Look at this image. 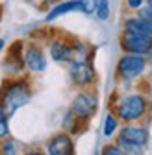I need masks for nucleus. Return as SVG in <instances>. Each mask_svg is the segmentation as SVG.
Segmentation results:
<instances>
[{
    "mask_svg": "<svg viewBox=\"0 0 152 155\" xmlns=\"http://www.w3.org/2000/svg\"><path fill=\"white\" fill-rule=\"evenodd\" d=\"M32 100V87L24 78H13L6 80L0 89V111L8 118L13 116L21 107H24Z\"/></svg>",
    "mask_w": 152,
    "mask_h": 155,
    "instance_id": "f257e3e1",
    "label": "nucleus"
},
{
    "mask_svg": "<svg viewBox=\"0 0 152 155\" xmlns=\"http://www.w3.org/2000/svg\"><path fill=\"white\" fill-rule=\"evenodd\" d=\"M69 76H71V81L76 87H82V89H85L97 81V72H95V67L91 63V55L87 54V48L84 43L76 46L74 57L69 63Z\"/></svg>",
    "mask_w": 152,
    "mask_h": 155,
    "instance_id": "f03ea898",
    "label": "nucleus"
},
{
    "mask_svg": "<svg viewBox=\"0 0 152 155\" xmlns=\"http://www.w3.org/2000/svg\"><path fill=\"white\" fill-rule=\"evenodd\" d=\"M115 144L124 150L128 155H141L148 144V129L143 126H134V124H126L119 133Z\"/></svg>",
    "mask_w": 152,
    "mask_h": 155,
    "instance_id": "7ed1b4c3",
    "label": "nucleus"
},
{
    "mask_svg": "<svg viewBox=\"0 0 152 155\" xmlns=\"http://www.w3.org/2000/svg\"><path fill=\"white\" fill-rule=\"evenodd\" d=\"M148 102L143 94H126L115 104V116L119 120L132 124V122H137L141 120L145 113H147Z\"/></svg>",
    "mask_w": 152,
    "mask_h": 155,
    "instance_id": "20e7f679",
    "label": "nucleus"
},
{
    "mask_svg": "<svg viewBox=\"0 0 152 155\" xmlns=\"http://www.w3.org/2000/svg\"><path fill=\"white\" fill-rule=\"evenodd\" d=\"M97 8V0H61L60 4H56L45 17V22H52L56 18H60L69 13H84V15H95Z\"/></svg>",
    "mask_w": 152,
    "mask_h": 155,
    "instance_id": "39448f33",
    "label": "nucleus"
},
{
    "mask_svg": "<svg viewBox=\"0 0 152 155\" xmlns=\"http://www.w3.org/2000/svg\"><path fill=\"white\" fill-rule=\"evenodd\" d=\"M147 70V57L136 54H124L117 61V76L124 81L137 80Z\"/></svg>",
    "mask_w": 152,
    "mask_h": 155,
    "instance_id": "423d86ee",
    "label": "nucleus"
},
{
    "mask_svg": "<svg viewBox=\"0 0 152 155\" xmlns=\"http://www.w3.org/2000/svg\"><path fill=\"white\" fill-rule=\"evenodd\" d=\"M119 43H121V48L124 50V54H136V55H143V57H148L152 54V37H148V35L121 31Z\"/></svg>",
    "mask_w": 152,
    "mask_h": 155,
    "instance_id": "0eeeda50",
    "label": "nucleus"
},
{
    "mask_svg": "<svg viewBox=\"0 0 152 155\" xmlns=\"http://www.w3.org/2000/svg\"><path fill=\"white\" fill-rule=\"evenodd\" d=\"M98 109V98L95 92H89V91H82L74 96V100L71 104V113H74L78 118H82L84 122L91 120L95 113Z\"/></svg>",
    "mask_w": 152,
    "mask_h": 155,
    "instance_id": "6e6552de",
    "label": "nucleus"
},
{
    "mask_svg": "<svg viewBox=\"0 0 152 155\" xmlns=\"http://www.w3.org/2000/svg\"><path fill=\"white\" fill-rule=\"evenodd\" d=\"M47 155H74V140L71 133L61 131L47 140Z\"/></svg>",
    "mask_w": 152,
    "mask_h": 155,
    "instance_id": "1a4fd4ad",
    "label": "nucleus"
},
{
    "mask_svg": "<svg viewBox=\"0 0 152 155\" xmlns=\"http://www.w3.org/2000/svg\"><path fill=\"white\" fill-rule=\"evenodd\" d=\"M24 67L30 70V72H43L47 68V55L43 52V48L35 43H30L26 46V52H24Z\"/></svg>",
    "mask_w": 152,
    "mask_h": 155,
    "instance_id": "9d476101",
    "label": "nucleus"
},
{
    "mask_svg": "<svg viewBox=\"0 0 152 155\" xmlns=\"http://www.w3.org/2000/svg\"><path fill=\"white\" fill-rule=\"evenodd\" d=\"M50 57L58 63H71L74 52H76V43H71L67 39H54L48 46Z\"/></svg>",
    "mask_w": 152,
    "mask_h": 155,
    "instance_id": "9b49d317",
    "label": "nucleus"
},
{
    "mask_svg": "<svg viewBox=\"0 0 152 155\" xmlns=\"http://www.w3.org/2000/svg\"><path fill=\"white\" fill-rule=\"evenodd\" d=\"M123 31H130V33H139V35H148L152 37V26L145 21V18L137 13V15H130L124 18L123 22Z\"/></svg>",
    "mask_w": 152,
    "mask_h": 155,
    "instance_id": "f8f14e48",
    "label": "nucleus"
},
{
    "mask_svg": "<svg viewBox=\"0 0 152 155\" xmlns=\"http://www.w3.org/2000/svg\"><path fill=\"white\" fill-rule=\"evenodd\" d=\"M82 126H84V120L78 118L74 113H67L65 114V120H63V129L67 133H80L82 131Z\"/></svg>",
    "mask_w": 152,
    "mask_h": 155,
    "instance_id": "ddd939ff",
    "label": "nucleus"
},
{
    "mask_svg": "<svg viewBox=\"0 0 152 155\" xmlns=\"http://www.w3.org/2000/svg\"><path fill=\"white\" fill-rule=\"evenodd\" d=\"M119 129V118L115 114H108L106 116V120H104V135L109 139V137H113V135H115V131Z\"/></svg>",
    "mask_w": 152,
    "mask_h": 155,
    "instance_id": "4468645a",
    "label": "nucleus"
},
{
    "mask_svg": "<svg viewBox=\"0 0 152 155\" xmlns=\"http://www.w3.org/2000/svg\"><path fill=\"white\" fill-rule=\"evenodd\" d=\"M95 17L98 21L106 22L109 18V0H97V8H95Z\"/></svg>",
    "mask_w": 152,
    "mask_h": 155,
    "instance_id": "2eb2a0df",
    "label": "nucleus"
},
{
    "mask_svg": "<svg viewBox=\"0 0 152 155\" xmlns=\"http://www.w3.org/2000/svg\"><path fill=\"white\" fill-rule=\"evenodd\" d=\"M0 155H19L17 144L11 139H4L0 140Z\"/></svg>",
    "mask_w": 152,
    "mask_h": 155,
    "instance_id": "dca6fc26",
    "label": "nucleus"
},
{
    "mask_svg": "<svg viewBox=\"0 0 152 155\" xmlns=\"http://www.w3.org/2000/svg\"><path fill=\"white\" fill-rule=\"evenodd\" d=\"M9 137V124H8V116L0 111V140H4Z\"/></svg>",
    "mask_w": 152,
    "mask_h": 155,
    "instance_id": "f3484780",
    "label": "nucleus"
},
{
    "mask_svg": "<svg viewBox=\"0 0 152 155\" xmlns=\"http://www.w3.org/2000/svg\"><path fill=\"white\" fill-rule=\"evenodd\" d=\"M100 155H128V153H126L124 150H121L117 144H108V146L102 148Z\"/></svg>",
    "mask_w": 152,
    "mask_h": 155,
    "instance_id": "a211bd4d",
    "label": "nucleus"
},
{
    "mask_svg": "<svg viewBox=\"0 0 152 155\" xmlns=\"http://www.w3.org/2000/svg\"><path fill=\"white\" fill-rule=\"evenodd\" d=\"M147 6V0H126V8L130 11H141Z\"/></svg>",
    "mask_w": 152,
    "mask_h": 155,
    "instance_id": "6ab92c4d",
    "label": "nucleus"
},
{
    "mask_svg": "<svg viewBox=\"0 0 152 155\" xmlns=\"http://www.w3.org/2000/svg\"><path fill=\"white\" fill-rule=\"evenodd\" d=\"M137 13H139V15L145 18V21L152 26V8H150V6H145V8H143L141 11H137Z\"/></svg>",
    "mask_w": 152,
    "mask_h": 155,
    "instance_id": "aec40b11",
    "label": "nucleus"
},
{
    "mask_svg": "<svg viewBox=\"0 0 152 155\" xmlns=\"http://www.w3.org/2000/svg\"><path fill=\"white\" fill-rule=\"evenodd\" d=\"M24 155H47V151H43V150H28V151H24Z\"/></svg>",
    "mask_w": 152,
    "mask_h": 155,
    "instance_id": "412c9836",
    "label": "nucleus"
},
{
    "mask_svg": "<svg viewBox=\"0 0 152 155\" xmlns=\"http://www.w3.org/2000/svg\"><path fill=\"white\" fill-rule=\"evenodd\" d=\"M4 45H6V41H4V39H0V52L4 50Z\"/></svg>",
    "mask_w": 152,
    "mask_h": 155,
    "instance_id": "4be33fe9",
    "label": "nucleus"
},
{
    "mask_svg": "<svg viewBox=\"0 0 152 155\" xmlns=\"http://www.w3.org/2000/svg\"><path fill=\"white\" fill-rule=\"evenodd\" d=\"M147 6H150V8H152V0H147Z\"/></svg>",
    "mask_w": 152,
    "mask_h": 155,
    "instance_id": "5701e85b",
    "label": "nucleus"
},
{
    "mask_svg": "<svg viewBox=\"0 0 152 155\" xmlns=\"http://www.w3.org/2000/svg\"><path fill=\"white\" fill-rule=\"evenodd\" d=\"M0 17H2V8H0Z\"/></svg>",
    "mask_w": 152,
    "mask_h": 155,
    "instance_id": "b1692460",
    "label": "nucleus"
}]
</instances>
